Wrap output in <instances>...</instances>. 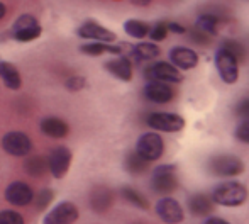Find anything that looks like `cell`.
Masks as SVG:
<instances>
[{
  "instance_id": "2",
  "label": "cell",
  "mask_w": 249,
  "mask_h": 224,
  "mask_svg": "<svg viewBox=\"0 0 249 224\" xmlns=\"http://www.w3.org/2000/svg\"><path fill=\"white\" fill-rule=\"evenodd\" d=\"M239 58L226 46L217 48L213 53V65L219 73V78L226 85H234L239 80Z\"/></svg>"
},
{
  "instance_id": "15",
  "label": "cell",
  "mask_w": 249,
  "mask_h": 224,
  "mask_svg": "<svg viewBox=\"0 0 249 224\" xmlns=\"http://www.w3.org/2000/svg\"><path fill=\"white\" fill-rule=\"evenodd\" d=\"M78 36L89 41H100V43H115L117 36L115 33H112L110 29H107L105 26L95 22V20H85L82 26L78 27Z\"/></svg>"
},
{
  "instance_id": "5",
  "label": "cell",
  "mask_w": 249,
  "mask_h": 224,
  "mask_svg": "<svg viewBox=\"0 0 249 224\" xmlns=\"http://www.w3.org/2000/svg\"><path fill=\"white\" fill-rule=\"evenodd\" d=\"M146 124L156 132H180L185 128V119L177 112H151Z\"/></svg>"
},
{
  "instance_id": "11",
  "label": "cell",
  "mask_w": 249,
  "mask_h": 224,
  "mask_svg": "<svg viewBox=\"0 0 249 224\" xmlns=\"http://www.w3.org/2000/svg\"><path fill=\"white\" fill-rule=\"evenodd\" d=\"M142 95L149 102L163 106V104H170L177 93H175V89L171 87V83L158 82V80H148V83L142 89Z\"/></svg>"
},
{
  "instance_id": "16",
  "label": "cell",
  "mask_w": 249,
  "mask_h": 224,
  "mask_svg": "<svg viewBox=\"0 0 249 224\" xmlns=\"http://www.w3.org/2000/svg\"><path fill=\"white\" fill-rule=\"evenodd\" d=\"M114 201H115L114 192H112V188L105 187V185L93 187V190L90 192V197H89L90 207L97 214H105V212L110 211L112 205H114Z\"/></svg>"
},
{
  "instance_id": "1",
  "label": "cell",
  "mask_w": 249,
  "mask_h": 224,
  "mask_svg": "<svg viewBox=\"0 0 249 224\" xmlns=\"http://www.w3.org/2000/svg\"><path fill=\"white\" fill-rule=\"evenodd\" d=\"M248 188L244 184L241 182H224V184H219L215 188H213L212 199L213 204L222 205V207H239L244 202L248 201Z\"/></svg>"
},
{
  "instance_id": "10",
  "label": "cell",
  "mask_w": 249,
  "mask_h": 224,
  "mask_svg": "<svg viewBox=\"0 0 249 224\" xmlns=\"http://www.w3.org/2000/svg\"><path fill=\"white\" fill-rule=\"evenodd\" d=\"M168 61L177 66L180 72H188V70L197 68L200 58L194 48L178 44V46H173L168 51Z\"/></svg>"
},
{
  "instance_id": "28",
  "label": "cell",
  "mask_w": 249,
  "mask_h": 224,
  "mask_svg": "<svg viewBox=\"0 0 249 224\" xmlns=\"http://www.w3.org/2000/svg\"><path fill=\"white\" fill-rule=\"evenodd\" d=\"M41 33H43V29L39 24H34V26L22 27V29H12V37L19 43H29V41L37 39Z\"/></svg>"
},
{
  "instance_id": "36",
  "label": "cell",
  "mask_w": 249,
  "mask_h": 224,
  "mask_svg": "<svg viewBox=\"0 0 249 224\" xmlns=\"http://www.w3.org/2000/svg\"><path fill=\"white\" fill-rule=\"evenodd\" d=\"M234 114L241 119H249V97H244L234 106Z\"/></svg>"
},
{
  "instance_id": "40",
  "label": "cell",
  "mask_w": 249,
  "mask_h": 224,
  "mask_svg": "<svg viewBox=\"0 0 249 224\" xmlns=\"http://www.w3.org/2000/svg\"><path fill=\"white\" fill-rule=\"evenodd\" d=\"M5 14H7V7H5V3L3 2H0V20L5 17Z\"/></svg>"
},
{
  "instance_id": "29",
  "label": "cell",
  "mask_w": 249,
  "mask_h": 224,
  "mask_svg": "<svg viewBox=\"0 0 249 224\" xmlns=\"http://www.w3.org/2000/svg\"><path fill=\"white\" fill-rule=\"evenodd\" d=\"M148 37L153 43H161V41H164L168 37V26L166 22H163V20H160V22L153 24V26L149 27V34Z\"/></svg>"
},
{
  "instance_id": "20",
  "label": "cell",
  "mask_w": 249,
  "mask_h": 224,
  "mask_svg": "<svg viewBox=\"0 0 249 224\" xmlns=\"http://www.w3.org/2000/svg\"><path fill=\"white\" fill-rule=\"evenodd\" d=\"M161 55V50L156 43H138L131 48V56L136 63H144V61H154L158 56Z\"/></svg>"
},
{
  "instance_id": "3",
  "label": "cell",
  "mask_w": 249,
  "mask_h": 224,
  "mask_svg": "<svg viewBox=\"0 0 249 224\" xmlns=\"http://www.w3.org/2000/svg\"><path fill=\"white\" fill-rule=\"evenodd\" d=\"M180 182L177 177V167L175 165H160L154 168L151 187L160 195H171L178 188Z\"/></svg>"
},
{
  "instance_id": "12",
  "label": "cell",
  "mask_w": 249,
  "mask_h": 224,
  "mask_svg": "<svg viewBox=\"0 0 249 224\" xmlns=\"http://www.w3.org/2000/svg\"><path fill=\"white\" fill-rule=\"evenodd\" d=\"M73 153L66 146H58L48 156V170L54 178H63L71 167Z\"/></svg>"
},
{
  "instance_id": "35",
  "label": "cell",
  "mask_w": 249,
  "mask_h": 224,
  "mask_svg": "<svg viewBox=\"0 0 249 224\" xmlns=\"http://www.w3.org/2000/svg\"><path fill=\"white\" fill-rule=\"evenodd\" d=\"M222 46H226L229 51H232L234 55L239 58V61H243L244 56H246V50H244V46L239 43V41H234V39H226L222 43Z\"/></svg>"
},
{
  "instance_id": "39",
  "label": "cell",
  "mask_w": 249,
  "mask_h": 224,
  "mask_svg": "<svg viewBox=\"0 0 249 224\" xmlns=\"http://www.w3.org/2000/svg\"><path fill=\"white\" fill-rule=\"evenodd\" d=\"M132 5H138V7H148L151 3V0H131Z\"/></svg>"
},
{
  "instance_id": "13",
  "label": "cell",
  "mask_w": 249,
  "mask_h": 224,
  "mask_svg": "<svg viewBox=\"0 0 249 224\" xmlns=\"http://www.w3.org/2000/svg\"><path fill=\"white\" fill-rule=\"evenodd\" d=\"M5 201L14 207H26L34 201V190L26 182H12L5 188Z\"/></svg>"
},
{
  "instance_id": "37",
  "label": "cell",
  "mask_w": 249,
  "mask_h": 224,
  "mask_svg": "<svg viewBox=\"0 0 249 224\" xmlns=\"http://www.w3.org/2000/svg\"><path fill=\"white\" fill-rule=\"evenodd\" d=\"M166 26H168V33H171V34H178V36H185L187 34V27L183 26V24H180V22H175V20H171V22H166Z\"/></svg>"
},
{
  "instance_id": "34",
  "label": "cell",
  "mask_w": 249,
  "mask_h": 224,
  "mask_svg": "<svg viewBox=\"0 0 249 224\" xmlns=\"http://www.w3.org/2000/svg\"><path fill=\"white\" fill-rule=\"evenodd\" d=\"M66 89L70 90V92H80V90H83L85 89V85H87V80H85V76H80V75H73V76H70L68 80H66Z\"/></svg>"
},
{
  "instance_id": "18",
  "label": "cell",
  "mask_w": 249,
  "mask_h": 224,
  "mask_svg": "<svg viewBox=\"0 0 249 224\" xmlns=\"http://www.w3.org/2000/svg\"><path fill=\"white\" fill-rule=\"evenodd\" d=\"M41 131L51 139H63L70 134V126L66 121L56 115H50L41 121Z\"/></svg>"
},
{
  "instance_id": "25",
  "label": "cell",
  "mask_w": 249,
  "mask_h": 224,
  "mask_svg": "<svg viewBox=\"0 0 249 224\" xmlns=\"http://www.w3.org/2000/svg\"><path fill=\"white\" fill-rule=\"evenodd\" d=\"M124 168H125V171H127V173H131V175H142V173H146V171L149 170V162L142 158L139 153L132 151V153H129V155L125 156Z\"/></svg>"
},
{
  "instance_id": "32",
  "label": "cell",
  "mask_w": 249,
  "mask_h": 224,
  "mask_svg": "<svg viewBox=\"0 0 249 224\" xmlns=\"http://www.w3.org/2000/svg\"><path fill=\"white\" fill-rule=\"evenodd\" d=\"M53 197H54V194H53V190H50V188H43V190L39 192L37 195H34V201L36 202V207L39 209H46L48 205L53 202Z\"/></svg>"
},
{
  "instance_id": "21",
  "label": "cell",
  "mask_w": 249,
  "mask_h": 224,
  "mask_svg": "<svg viewBox=\"0 0 249 224\" xmlns=\"http://www.w3.org/2000/svg\"><path fill=\"white\" fill-rule=\"evenodd\" d=\"M83 55L87 56H102V55H122V46L115 43H100V41H92L80 48Z\"/></svg>"
},
{
  "instance_id": "8",
  "label": "cell",
  "mask_w": 249,
  "mask_h": 224,
  "mask_svg": "<svg viewBox=\"0 0 249 224\" xmlns=\"http://www.w3.org/2000/svg\"><path fill=\"white\" fill-rule=\"evenodd\" d=\"M2 149L10 156H27L33 151V139L20 131H10L2 138Z\"/></svg>"
},
{
  "instance_id": "41",
  "label": "cell",
  "mask_w": 249,
  "mask_h": 224,
  "mask_svg": "<svg viewBox=\"0 0 249 224\" xmlns=\"http://www.w3.org/2000/svg\"><path fill=\"white\" fill-rule=\"evenodd\" d=\"M134 224H141V223H134Z\"/></svg>"
},
{
  "instance_id": "31",
  "label": "cell",
  "mask_w": 249,
  "mask_h": 224,
  "mask_svg": "<svg viewBox=\"0 0 249 224\" xmlns=\"http://www.w3.org/2000/svg\"><path fill=\"white\" fill-rule=\"evenodd\" d=\"M187 36L190 37L192 43H194V44H200V46H207V44L210 43V39H212L209 34L202 33L200 29H197V27H192V29H188L187 31Z\"/></svg>"
},
{
  "instance_id": "14",
  "label": "cell",
  "mask_w": 249,
  "mask_h": 224,
  "mask_svg": "<svg viewBox=\"0 0 249 224\" xmlns=\"http://www.w3.org/2000/svg\"><path fill=\"white\" fill-rule=\"evenodd\" d=\"M78 207L73 202H59L44 218V224H75L78 221Z\"/></svg>"
},
{
  "instance_id": "4",
  "label": "cell",
  "mask_w": 249,
  "mask_h": 224,
  "mask_svg": "<svg viewBox=\"0 0 249 224\" xmlns=\"http://www.w3.org/2000/svg\"><path fill=\"white\" fill-rule=\"evenodd\" d=\"M207 168L217 177H237L244 171V162L234 155H215L209 160Z\"/></svg>"
},
{
  "instance_id": "17",
  "label": "cell",
  "mask_w": 249,
  "mask_h": 224,
  "mask_svg": "<svg viewBox=\"0 0 249 224\" xmlns=\"http://www.w3.org/2000/svg\"><path fill=\"white\" fill-rule=\"evenodd\" d=\"M105 70L121 82H131L132 80V61L124 55H117L115 58L105 63Z\"/></svg>"
},
{
  "instance_id": "19",
  "label": "cell",
  "mask_w": 249,
  "mask_h": 224,
  "mask_svg": "<svg viewBox=\"0 0 249 224\" xmlns=\"http://www.w3.org/2000/svg\"><path fill=\"white\" fill-rule=\"evenodd\" d=\"M222 22H224V17H220L219 14L202 12V14H198L197 19H195L194 27H197V29H200L202 33H205V34H209L210 37H213L219 34V27Z\"/></svg>"
},
{
  "instance_id": "30",
  "label": "cell",
  "mask_w": 249,
  "mask_h": 224,
  "mask_svg": "<svg viewBox=\"0 0 249 224\" xmlns=\"http://www.w3.org/2000/svg\"><path fill=\"white\" fill-rule=\"evenodd\" d=\"M0 224H26L22 214L17 211H0Z\"/></svg>"
},
{
  "instance_id": "27",
  "label": "cell",
  "mask_w": 249,
  "mask_h": 224,
  "mask_svg": "<svg viewBox=\"0 0 249 224\" xmlns=\"http://www.w3.org/2000/svg\"><path fill=\"white\" fill-rule=\"evenodd\" d=\"M122 197H124V201H127L131 205H134V207L138 209H149V201L144 197V195L141 194L139 190H136V188H131V187H124L121 190Z\"/></svg>"
},
{
  "instance_id": "22",
  "label": "cell",
  "mask_w": 249,
  "mask_h": 224,
  "mask_svg": "<svg viewBox=\"0 0 249 224\" xmlns=\"http://www.w3.org/2000/svg\"><path fill=\"white\" fill-rule=\"evenodd\" d=\"M187 207L188 211L194 216H209L213 211V202L209 195L205 194H194L188 197L187 201Z\"/></svg>"
},
{
  "instance_id": "33",
  "label": "cell",
  "mask_w": 249,
  "mask_h": 224,
  "mask_svg": "<svg viewBox=\"0 0 249 224\" xmlns=\"http://www.w3.org/2000/svg\"><path fill=\"white\" fill-rule=\"evenodd\" d=\"M234 136L239 143H244V145H249V119H243L239 124L236 126V131H234Z\"/></svg>"
},
{
  "instance_id": "7",
  "label": "cell",
  "mask_w": 249,
  "mask_h": 224,
  "mask_svg": "<svg viewBox=\"0 0 249 224\" xmlns=\"http://www.w3.org/2000/svg\"><path fill=\"white\" fill-rule=\"evenodd\" d=\"M144 76L148 80H158V82H166L171 85H178L183 82V75L175 65L170 61H153L149 66H146Z\"/></svg>"
},
{
  "instance_id": "6",
  "label": "cell",
  "mask_w": 249,
  "mask_h": 224,
  "mask_svg": "<svg viewBox=\"0 0 249 224\" xmlns=\"http://www.w3.org/2000/svg\"><path fill=\"white\" fill-rule=\"evenodd\" d=\"M136 153L142 156L148 162H156L163 156L164 153V141L156 131H149L139 136L136 143Z\"/></svg>"
},
{
  "instance_id": "26",
  "label": "cell",
  "mask_w": 249,
  "mask_h": 224,
  "mask_svg": "<svg viewBox=\"0 0 249 224\" xmlns=\"http://www.w3.org/2000/svg\"><path fill=\"white\" fill-rule=\"evenodd\" d=\"M149 24L139 19H127L124 22V33L132 39H144L149 34Z\"/></svg>"
},
{
  "instance_id": "24",
  "label": "cell",
  "mask_w": 249,
  "mask_h": 224,
  "mask_svg": "<svg viewBox=\"0 0 249 224\" xmlns=\"http://www.w3.org/2000/svg\"><path fill=\"white\" fill-rule=\"evenodd\" d=\"M24 170L29 177L34 178H39L43 175H46L48 170V158L46 156H41V155H33L29 158L24 160Z\"/></svg>"
},
{
  "instance_id": "9",
  "label": "cell",
  "mask_w": 249,
  "mask_h": 224,
  "mask_svg": "<svg viewBox=\"0 0 249 224\" xmlns=\"http://www.w3.org/2000/svg\"><path fill=\"white\" fill-rule=\"evenodd\" d=\"M156 214L166 224H181L185 219V211L181 204L177 199L168 197V195H163L156 202Z\"/></svg>"
},
{
  "instance_id": "38",
  "label": "cell",
  "mask_w": 249,
  "mask_h": 224,
  "mask_svg": "<svg viewBox=\"0 0 249 224\" xmlns=\"http://www.w3.org/2000/svg\"><path fill=\"white\" fill-rule=\"evenodd\" d=\"M203 224H231V223L226 221V219H222V218H215V216H213V218L207 219V221L203 223Z\"/></svg>"
},
{
  "instance_id": "23",
  "label": "cell",
  "mask_w": 249,
  "mask_h": 224,
  "mask_svg": "<svg viewBox=\"0 0 249 224\" xmlns=\"http://www.w3.org/2000/svg\"><path fill=\"white\" fill-rule=\"evenodd\" d=\"M0 80L10 90H19L20 85H22L19 70L9 61H0Z\"/></svg>"
}]
</instances>
